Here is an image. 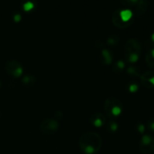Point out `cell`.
<instances>
[{
    "label": "cell",
    "mask_w": 154,
    "mask_h": 154,
    "mask_svg": "<svg viewBox=\"0 0 154 154\" xmlns=\"http://www.w3.org/2000/svg\"><path fill=\"white\" fill-rule=\"evenodd\" d=\"M102 145V137L94 132L83 134L79 139V147L85 154H95L100 150Z\"/></svg>",
    "instance_id": "cell-1"
},
{
    "label": "cell",
    "mask_w": 154,
    "mask_h": 154,
    "mask_svg": "<svg viewBox=\"0 0 154 154\" xmlns=\"http://www.w3.org/2000/svg\"><path fill=\"white\" fill-rule=\"evenodd\" d=\"M105 113L108 117H115L120 115L123 112V104L117 98L114 96L108 97L104 104Z\"/></svg>",
    "instance_id": "cell-2"
},
{
    "label": "cell",
    "mask_w": 154,
    "mask_h": 154,
    "mask_svg": "<svg viewBox=\"0 0 154 154\" xmlns=\"http://www.w3.org/2000/svg\"><path fill=\"white\" fill-rule=\"evenodd\" d=\"M5 69L10 76L14 78H20L23 72V67L21 63L15 60H11L6 62Z\"/></svg>",
    "instance_id": "cell-3"
},
{
    "label": "cell",
    "mask_w": 154,
    "mask_h": 154,
    "mask_svg": "<svg viewBox=\"0 0 154 154\" xmlns=\"http://www.w3.org/2000/svg\"><path fill=\"white\" fill-rule=\"evenodd\" d=\"M125 56H138L141 52V44L138 39L129 38L125 44Z\"/></svg>",
    "instance_id": "cell-4"
},
{
    "label": "cell",
    "mask_w": 154,
    "mask_h": 154,
    "mask_svg": "<svg viewBox=\"0 0 154 154\" xmlns=\"http://www.w3.org/2000/svg\"><path fill=\"white\" fill-rule=\"evenodd\" d=\"M59 129V122L56 119L48 118L43 120L40 125V130L45 135H52Z\"/></svg>",
    "instance_id": "cell-5"
},
{
    "label": "cell",
    "mask_w": 154,
    "mask_h": 154,
    "mask_svg": "<svg viewBox=\"0 0 154 154\" xmlns=\"http://www.w3.org/2000/svg\"><path fill=\"white\" fill-rule=\"evenodd\" d=\"M139 149L141 153L148 154L154 150V137L150 135H144L139 141Z\"/></svg>",
    "instance_id": "cell-6"
},
{
    "label": "cell",
    "mask_w": 154,
    "mask_h": 154,
    "mask_svg": "<svg viewBox=\"0 0 154 154\" xmlns=\"http://www.w3.org/2000/svg\"><path fill=\"white\" fill-rule=\"evenodd\" d=\"M141 83L144 87L147 89H152L154 87V72L147 71L140 76Z\"/></svg>",
    "instance_id": "cell-7"
},
{
    "label": "cell",
    "mask_w": 154,
    "mask_h": 154,
    "mask_svg": "<svg viewBox=\"0 0 154 154\" xmlns=\"http://www.w3.org/2000/svg\"><path fill=\"white\" fill-rule=\"evenodd\" d=\"M90 121L92 125L96 127H102L107 123V117L102 113L96 112L92 114L90 117Z\"/></svg>",
    "instance_id": "cell-8"
},
{
    "label": "cell",
    "mask_w": 154,
    "mask_h": 154,
    "mask_svg": "<svg viewBox=\"0 0 154 154\" xmlns=\"http://www.w3.org/2000/svg\"><path fill=\"white\" fill-rule=\"evenodd\" d=\"M112 22L114 23V25L115 26H117V28L123 29L128 28L129 26H130L132 24L133 21H130V22H124L123 20L121 19L120 15V10H117L114 12L112 16Z\"/></svg>",
    "instance_id": "cell-9"
},
{
    "label": "cell",
    "mask_w": 154,
    "mask_h": 154,
    "mask_svg": "<svg viewBox=\"0 0 154 154\" xmlns=\"http://www.w3.org/2000/svg\"><path fill=\"white\" fill-rule=\"evenodd\" d=\"M135 8V15L138 17H141L147 11L149 6V2L147 1H138Z\"/></svg>",
    "instance_id": "cell-10"
},
{
    "label": "cell",
    "mask_w": 154,
    "mask_h": 154,
    "mask_svg": "<svg viewBox=\"0 0 154 154\" xmlns=\"http://www.w3.org/2000/svg\"><path fill=\"white\" fill-rule=\"evenodd\" d=\"M113 54L109 50L103 49L101 52V62L105 65L111 64L113 61Z\"/></svg>",
    "instance_id": "cell-11"
},
{
    "label": "cell",
    "mask_w": 154,
    "mask_h": 154,
    "mask_svg": "<svg viewBox=\"0 0 154 154\" xmlns=\"http://www.w3.org/2000/svg\"><path fill=\"white\" fill-rule=\"evenodd\" d=\"M120 15L121 19L124 22H130L133 21V13L129 9L120 10Z\"/></svg>",
    "instance_id": "cell-12"
},
{
    "label": "cell",
    "mask_w": 154,
    "mask_h": 154,
    "mask_svg": "<svg viewBox=\"0 0 154 154\" xmlns=\"http://www.w3.org/2000/svg\"><path fill=\"white\" fill-rule=\"evenodd\" d=\"M145 61L147 66L154 69V48L150 50L146 54Z\"/></svg>",
    "instance_id": "cell-13"
},
{
    "label": "cell",
    "mask_w": 154,
    "mask_h": 154,
    "mask_svg": "<svg viewBox=\"0 0 154 154\" xmlns=\"http://www.w3.org/2000/svg\"><path fill=\"white\" fill-rule=\"evenodd\" d=\"M120 37H119L117 35L114 34L108 36V37L107 38L106 42H107V44H108V45L112 47V46H116V45H118V44L120 43Z\"/></svg>",
    "instance_id": "cell-14"
},
{
    "label": "cell",
    "mask_w": 154,
    "mask_h": 154,
    "mask_svg": "<svg viewBox=\"0 0 154 154\" xmlns=\"http://www.w3.org/2000/svg\"><path fill=\"white\" fill-rule=\"evenodd\" d=\"M22 83L26 86H33L35 83V78L32 75H26L22 78Z\"/></svg>",
    "instance_id": "cell-15"
},
{
    "label": "cell",
    "mask_w": 154,
    "mask_h": 154,
    "mask_svg": "<svg viewBox=\"0 0 154 154\" xmlns=\"http://www.w3.org/2000/svg\"><path fill=\"white\" fill-rule=\"evenodd\" d=\"M126 72H127L128 75L132 77H140L141 75V70L135 66H129L126 70Z\"/></svg>",
    "instance_id": "cell-16"
},
{
    "label": "cell",
    "mask_w": 154,
    "mask_h": 154,
    "mask_svg": "<svg viewBox=\"0 0 154 154\" xmlns=\"http://www.w3.org/2000/svg\"><path fill=\"white\" fill-rule=\"evenodd\" d=\"M125 63L123 60H120L114 63V65L113 66V71L114 72H117V73H120L123 71V69H125Z\"/></svg>",
    "instance_id": "cell-17"
},
{
    "label": "cell",
    "mask_w": 154,
    "mask_h": 154,
    "mask_svg": "<svg viewBox=\"0 0 154 154\" xmlns=\"http://www.w3.org/2000/svg\"><path fill=\"white\" fill-rule=\"evenodd\" d=\"M106 127L107 129L111 132H115L118 129V124L114 120H109L106 123Z\"/></svg>",
    "instance_id": "cell-18"
},
{
    "label": "cell",
    "mask_w": 154,
    "mask_h": 154,
    "mask_svg": "<svg viewBox=\"0 0 154 154\" xmlns=\"http://www.w3.org/2000/svg\"><path fill=\"white\" fill-rule=\"evenodd\" d=\"M147 128L150 132H154V117H152L151 118L149 119L148 122H147Z\"/></svg>",
    "instance_id": "cell-19"
},
{
    "label": "cell",
    "mask_w": 154,
    "mask_h": 154,
    "mask_svg": "<svg viewBox=\"0 0 154 154\" xmlns=\"http://www.w3.org/2000/svg\"><path fill=\"white\" fill-rule=\"evenodd\" d=\"M123 5H126L128 6H135L138 4V1L137 0H126V1H121Z\"/></svg>",
    "instance_id": "cell-20"
},
{
    "label": "cell",
    "mask_w": 154,
    "mask_h": 154,
    "mask_svg": "<svg viewBox=\"0 0 154 154\" xmlns=\"http://www.w3.org/2000/svg\"><path fill=\"white\" fill-rule=\"evenodd\" d=\"M138 90V84H135V83H132L129 85V90L131 93H135L137 92Z\"/></svg>",
    "instance_id": "cell-21"
},
{
    "label": "cell",
    "mask_w": 154,
    "mask_h": 154,
    "mask_svg": "<svg viewBox=\"0 0 154 154\" xmlns=\"http://www.w3.org/2000/svg\"><path fill=\"white\" fill-rule=\"evenodd\" d=\"M34 5L31 2H27L23 5V8L25 11H30L32 8H33Z\"/></svg>",
    "instance_id": "cell-22"
},
{
    "label": "cell",
    "mask_w": 154,
    "mask_h": 154,
    "mask_svg": "<svg viewBox=\"0 0 154 154\" xmlns=\"http://www.w3.org/2000/svg\"><path fill=\"white\" fill-rule=\"evenodd\" d=\"M137 128H138V132H140V133H144V130H145V127H144V125L139 124Z\"/></svg>",
    "instance_id": "cell-23"
},
{
    "label": "cell",
    "mask_w": 154,
    "mask_h": 154,
    "mask_svg": "<svg viewBox=\"0 0 154 154\" xmlns=\"http://www.w3.org/2000/svg\"><path fill=\"white\" fill-rule=\"evenodd\" d=\"M14 20L15 22H19V21L21 20L20 14H16L14 16Z\"/></svg>",
    "instance_id": "cell-24"
},
{
    "label": "cell",
    "mask_w": 154,
    "mask_h": 154,
    "mask_svg": "<svg viewBox=\"0 0 154 154\" xmlns=\"http://www.w3.org/2000/svg\"><path fill=\"white\" fill-rule=\"evenodd\" d=\"M151 38H152V40H153V42H154V33L153 35H152V37H151Z\"/></svg>",
    "instance_id": "cell-25"
},
{
    "label": "cell",
    "mask_w": 154,
    "mask_h": 154,
    "mask_svg": "<svg viewBox=\"0 0 154 154\" xmlns=\"http://www.w3.org/2000/svg\"><path fill=\"white\" fill-rule=\"evenodd\" d=\"M1 87H2V81L1 79H0V89H1Z\"/></svg>",
    "instance_id": "cell-26"
},
{
    "label": "cell",
    "mask_w": 154,
    "mask_h": 154,
    "mask_svg": "<svg viewBox=\"0 0 154 154\" xmlns=\"http://www.w3.org/2000/svg\"><path fill=\"white\" fill-rule=\"evenodd\" d=\"M0 117H1V114H0Z\"/></svg>",
    "instance_id": "cell-27"
}]
</instances>
